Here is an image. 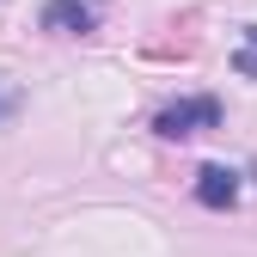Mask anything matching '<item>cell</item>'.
I'll list each match as a JSON object with an SVG mask.
<instances>
[{
  "label": "cell",
  "mask_w": 257,
  "mask_h": 257,
  "mask_svg": "<svg viewBox=\"0 0 257 257\" xmlns=\"http://www.w3.org/2000/svg\"><path fill=\"white\" fill-rule=\"evenodd\" d=\"M37 25L55 31V37H92V31H98V13H92L86 0H43Z\"/></svg>",
  "instance_id": "7a4b0ae2"
},
{
  "label": "cell",
  "mask_w": 257,
  "mask_h": 257,
  "mask_svg": "<svg viewBox=\"0 0 257 257\" xmlns=\"http://www.w3.org/2000/svg\"><path fill=\"white\" fill-rule=\"evenodd\" d=\"M196 202L214 208V214H227V208L239 202V172H233V166H202V172H196Z\"/></svg>",
  "instance_id": "3957f363"
},
{
  "label": "cell",
  "mask_w": 257,
  "mask_h": 257,
  "mask_svg": "<svg viewBox=\"0 0 257 257\" xmlns=\"http://www.w3.org/2000/svg\"><path fill=\"white\" fill-rule=\"evenodd\" d=\"M233 68H239V74H245V80H257V49H251V43H245V49H239V55H233Z\"/></svg>",
  "instance_id": "5b68a950"
},
{
  "label": "cell",
  "mask_w": 257,
  "mask_h": 257,
  "mask_svg": "<svg viewBox=\"0 0 257 257\" xmlns=\"http://www.w3.org/2000/svg\"><path fill=\"white\" fill-rule=\"evenodd\" d=\"M19 104H25V92L0 80V122H13V116H19Z\"/></svg>",
  "instance_id": "277c9868"
},
{
  "label": "cell",
  "mask_w": 257,
  "mask_h": 257,
  "mask_svg": "<svg viewBox=\"0 0 257 257\" xmlns=\"http://www.w3.org/2000/svg\"><path fill=\"white\" fill-rule=\"evenodd\" d=\"M202 128H220V98H208V92H196V98H178L153 116V135L159 141H190L202 135Z\"/></svg>",
  "instance_id": "6da1fadb"
}]
</instances>
